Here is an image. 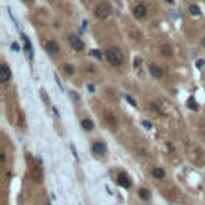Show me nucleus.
I'll use <instances>...</instances> for the list:
<instances>
[{"label": "nucleus", "instance_id": "obj_1", "mask_svg": "<svg viewBox=\"0 0 205 205\" xmlns=\"http://www.w3.org/2000/svg\"><path fill=\"white\" fill-rule=\"evenodd\" d=\"M106 59L109 61V64L112 66H122V62H123V55H122V51L116 48V47H112L106 51Z\"/></svg>", "mask_w": 205, "mask_h": 205}, {"label": "nucleus", "instance_id": "obj_2", "mask_svg": "<svg viewBox=\"0 0 205 205\" xmlns=\"http://www.w3.org/2000/svg\"><path fill=\"white\" fill-rule=\"evenodd\" d=\"M111 13H112V8H111L109 2H101L98 7H96V10H95L96 18H99V19H106Z\"/></svg>", "mask_w": 205, "mask_h": 205}, {"label": "nucleus", "instance_id": "obj_3", "mask_svg": "<svg viewBox=\"0 0 205 205\" xmlns=\"http://www.w3.org/2000/svg\"><path fill=\"white\" fill-rule=\"evenodd\" d=\"M146 15H147V7L144 3H138L133 8V16L136 19H143V18H146Z\"/></svg>", "mask_w": 205, "mask_h": 205}, {"label": "nucleus", "instance_id": "obj_4", "mask_svg": "<svg viewBox=\"0 0 205 205\" xmlns=\"http://www.w3.org/2000/svg\"><path fill=\"white\" fill-rule=\"evenodd\" d=\"M69 43H71L72 50H76V51H82L85 48V43L82 42V39L77 37V35H69Z\"/></svg>", "mask_w": 205, "mask_h": 205}, {"label": "nucleus", "instance_id": "obj_5", "mask_svg": "<svg viewBox=\"0 0 205 205\" xmlns=\"http://www.w3.org/2000/svg\"><path fill=\"white\" fill-rule=\"evenodd\" d=\"M117 183L120 184L122 187H125V189H130L132 187V181H130V176L127 175V173H123V172H120L117 175Z\"/></svg>", "mask_w": 205, "mask_h": 205}, {"label": "nucleus", "instance_id": "obj_6", "mask_svg": "<svg viewBox=\"0 0 205 205\" xmlns=\"http://www.w3.org/2000/svg\"><path fill=\"white\" fill-rule=\"evenodd\" d=\"M92 151H93V154H96V156H102V154H106L107 147H106V144L102 143V141H95V143L92 144Z\"/></svg>", "mask_w": 205, "mask_h": 205}, {"label": "nucleus", "instance_id": "obj_7", "mask_svg": "<svg viewBox=\"0 0 205 205\" xmlns=\"http://www.w3.org/2000/svg\"><path fill=\"white\" fill-rule=\"evenodd\" d=\"M149 72H151V76L156 77V79H162L163 77V69L160 66H157V64H149Z\"/></svg>", "mask_w": 205, "mask_h": 205}, {"label": "nucleus", "instance_id": "obj_8", "mask_svg": "<svg viewBox=\"0 0 205 205\" xmlns=\"http://www.w3.org/2000/svg\"><path fill=\"white\" fill-rule=\"evenodd\" d=\"M0 77H2L3 83H7L11 79V71H10V67L7 64H2V67H0Z\"/></svg>", "mask_w": 205, "mask_h": 205}, {"label": "nucleus", "instance_id": "obj_9", "mask_svg": "<svg viewBox=\"0 0 205 205\" xmlns=\"http://www.w3.org/2000/svg\"><path fill=\"white\" fill-rule=\"evenodd\" d=\"M45 48H47V51L50 55H56L59 51V45L56 40H48L47 43H45Z\"/></svg>", "mask_w": 205, "mask_h": 205}, {"label": "nucleus", "instance_id": "obj_10", "mask_svg": "<svg viewBox=\"0 0 205 205\" xmlns=\"http://www.w3.org/2000/svg\"><path fill=\"white\" fill-rule=\"evenodd\" d=\"M22 40H24V47H26V53L27 56L32 59L34 58V50H32V45H31V40H29V37L27 35H22Z\"/></svg>", "mask_w": 205, "mask_h": 205}, {"label": "nucleus", "instance_id": "obj_11", "mask_svg": "<svg viewBox=\"0 0 205 205\" xmlns=\"http://www.w3.org/2000/svg\"><path fill=\"white\" fill-rule=\"evenodd\" d=\"M151 175H152L156 180H163L167 173H165V170H163V168H160V167H154V168H152V172H151Z\"/></svg>", "mask_w": 205, "mask_h": 205}, {"label": "nucleus", "instance_id": "obj_12", "mask_svg": "<svg viewBox=\"0 0 205 205\" xmlns=\"http://www.w3.org/2000/svg\"><path fill=\"white\" fill-rule=\"evenodd\" d=\"M138 197L141 199V200L147 202V200H151V192L147 191L146 187H139V189H138Z\"/></svg>", "mask_w": 205, "mask_h": 205}, {"label": "nucleus", "instance_id": "obj_13", "mask_svg": "<svg viewBox=\"0 0 205 205\" xmlns=\"http://www.w3.org/2000/svg\"><path fill=\"white\" fill-rule=\"evenodd\" d=\"M82 128L87 130V132H90V130L95 128V123L90 120V119H83V120H82Z\"/></svg>", "mask_w": 205, "mask_h": 205}, {"label": "nucleus", "instance_id": "obj_14", "mask_svg": "<svg viewBox=\"0 0 205 205\" xmlns=\"http://www.w3.org/2000/svg\"><path fill=\"white\" fill-rule=\"evenodd\" d=\"M160 53L163 56H167V58H170V56L173 55V51H172V48H170L168 45H162V47H160Z\"/></svg>", "mask_w": 205, "mask_h": 205}, {"label": "nucleus", "instance_id": "obj_15", "mask_svg": "<svg viewBox=\"0 0 205 205\" xmlns=\"http://www.w3.org/2000/svg\"><path fill=\"white\" fill-rule=\"evenodd\" d=\"M61 69H62V72H66L67 76H72V74L76 72V69H74V66H72V64H67V62H66V64H62V67H61Z\"/></svg>", "mask_w": 205, "mask_h": 205}, {"label": "nucleus", "instance_id": "obj_16", "mask_svg": "<svg viewBox=\"0 0 205 205\" xmlns=\"http://www.w3.org/2000/svg\"><path fill=\"white\" fill-rule=\"evenodd\" d=\"M189 13L192 16H199V15H200V8H199V5H196V3L189 5Z\"/></svg>", "mask_w": 205, "mask_h": 205}, {"label": "nucleus", "instance_id": "obj_17", "mask_svg": "<svg viewBox=\"0 0 205 205\" xmlns=\"http://www.w3.org/2000/svg\"><path fill=\"white\" fill-rule=\"evenodd\" d=\"M187 107H189V109H192V111H199V106H197V102H196L194 98H189V99H187Z\"/></svg>", "mask_w": 205, "mask_h": 205}, {"label": "nucleus", "instance_id": "obj_18", "mask_svg": "<svg viewBox=\"0 0 205 205\" xmlns=\"http://www.w3.org/2000/svg\"><path fill=\"white\" fill-rule=\"evenodd\" d=\"M106 120H107V123H109L111 127H116V125H117V120H116V117H114L112 114H109V112H107V116H106Z\"/></svg>", "mask_w": 205, "mask_h": 205}, {"label": "nucleus", "instance_id": "obj_19", "mask_svg": "<svg viewBox=\"0 0 205 205\" xmlns=\"http://www.w3.org/2000/svg\"><path fill=\"white\" fill-rule=\"evenodd\" d=\"M151 109H152V111H156V112H159L160 116H163V111L160 109V106H159L157 102H151Z\"/></svg>", "mask_w": 205, "mask_h": 205}, {"label": "nucleus", "instance_id": "obj_20", "mask_svg": "<svg viewBox=\"0 0 205 205\" xmlns=\"http://www.w3.org/2000/svg\"><path fill=\"white\" fill-rule=\"evenodd\" d=\"M125 99H127V102H130V106H133V107H136V106H138V102H136V101H135V98H132L130 95H127V96H125Z\"/></svg>", "mask_w": 205, "mask_h": 205}, {"label": "nucleus", "instance_id": "obj_21", "mask_svg": "<svg viewBox=\"0 0 205 205\" xmlns=\"http://www.w3.org/2000/svg\"><path fill=\"white\" fill-rule=\"evenodd\" d=\"M141 62H143V61H141V58H139V56H136V58H135V61H133V66L136 67V69H138V67L141 66Z\"/></svg>", "mask_w": 205, "mask_h": 205}, {"label": "nucleus", "instance_id": "obj_22", "mask_svg": "<svg viewBox=\"0 0 205 205\" xmlns=\"http://www.w3.org/2000/svg\"><path fill=\"white\" fill-rule=\"evenodd\" d=\"M92 55L95 56L96 59H101V58H102V55L99 53V50H92Z\"/></svg>", "mask_w": 205, "mask_h": 205}, {"label": "nucleus", "instance_id": "obj_23", "mask_svg": "<svg viewBox=\"0 0 205 205\" xmlns=\"http://www.w3.org/2000/svg\"><path fill=\"white\" fill-rule=\"evenodd\" d=\"M141 125H143V127H144L146 130H151V128H152V123H151V122H147V120H143V122H141Z\"/></svg>", "mask_w": 205, "mask_h": 205}, {"label": "nucleus", "instance_id": "obj_24", "mask_svg": "<svg viewBox=\"0 0 205 205\" xmlns=\"http://www.w3.org/2000/svg\"><path fill=\"white\" fill-rule=\"evenodd\" d=\"M203 64H205V61H203V59H197V61H196V66L199 67V69H202Z\"/></svg>", "mask_w": 205, "mask_h": 205}, {"label": "nucleus", "instance_id": "obj_25", "mask_svg": "<svg viewBox=\"0 0 205 205\" xmlns=\"http://www.w3.org/2000/svg\"><path fill=\"white\" fill-rule=\"evenodd\" d=\"M11 50L19 51V43H18V42H13V43H11Z\"/></svg>", "mask_w": 205, "mask_h": 205}, {"label": "nucleus", "instance_id": "obj_26", "mask_svg": "<svg viewBox=\"0 0 205 205\" xmlns=\"http://www.w3.org/2000/svg\"><path fill=\"white\" fill-rule=\"evenodd\" d=\"M71 151H72V154H74V157L79 160V156H77V151H76V147H74V144H71Z\"/></svg>", "mask_w": 205, "mask_h": 205}, {"label": "nucleus", "instance_id": "obj_27", "mask_svg": "<svg viewBox=\"0 0 205 205\" xmlns=\"http://www.w3.org/2000/svg\"><path fill=\"white\" fill-rule=\"evenodd\" d=\"M40 93H42V98H43V101H45V102H47V104H48V102H50V101H48V96H47V93H45V92H43V90H42V92H40Z\"/></svg>", "mask_w": 205, "mask_h": 205}, {"label": "nucleus", "instance_id": "obj_28", "mask_svg": "<svg viewBox=\"0 0 205 205\" xmlns=\"http://www.w3.org/2000/svg\"><path fill=\"white\" fill-rule=\"evenodd\" d=\"M51 111H53V114H55V117H56V119H59V112H58V109H56L55 106L51 107Z\"/></svg>", "mask_w": 205, "mask_h": 205}, {"label": "nucleus", "instance_id": "obj_29", "mask_svg": "<svg viewBox=\"0 0 205 205\" xmlns=\"http://www.w3.org/2000/svg\"><path fill=\"white\" fill-rule=\"evenodd\" d=\"M71 98H72L74 101H79V95H77V93H74V92H71Z\"/></svg>", "mask_w": 205, "mask_h": 205}, {"label": "nucleus", "instance_id": "obj_30", "mask_svg": "<svg viewBox=\"0 0 205 205\" xmlns=\"http://www.w3.org/2000/svg\"><path fill=\"white\" fill-rule=\"evenodd\" d=\"M88 92H95V85H90L88 83Z\"/></svg>", "mask_w": 205, "mask_h": 205}, {"label": "nucleus", "instance_id": "obj_31", "mask_svg": "<svg viewBox=\"0 0 205 205\" xmlns=\"http://www.w3.org/2000/svg\"><path fill=\"white\" fill-rule=\"evenodd\" d=\"M0 160H2V163H5V160H7V157H5V154H2V157H0Z\"/></svg>", "mask_w": 205, "mask_h": 205}, {"label": "nucleus", "instance_id": "obj_32", "mask_svg": "<svg viewBox=\"0 0 205 205\" xmlns=\"http://www.w3.org/2000/svg\"><path fill=\"white\" fill-rule=\"evenodd\" d=\"M202 47H205V37L202 39Z\"/></svg>", "mask_w": 205, "mask_h": 205}, {"label": "nucleus", "instance_id": "obj_33", "mask_svg": "<svg viewBox=\"0 0 205 205\" xmlns=\"http://www.w3.org/2000/svg\"><path fill=\"white\" fill-rule=\"evenodd\" d=\"M167 2H168V3H175V0H167Z\"/></svg>", "mask_w": 205, "mask_h": 205}, {"label": "nucleus", "instance_id": "obj_34", "mask_svg": "<svg viewBox=\"0 0 205 205\" xmlns=\"http://www.w3.org/2000/svg\"><path fill=\"white\" fill-rule=\"evenodd\" d=\"M24 2H32V0H24Z\"/></svg>", "mask_w": 205, "mask_h": 205}]
</instances>
